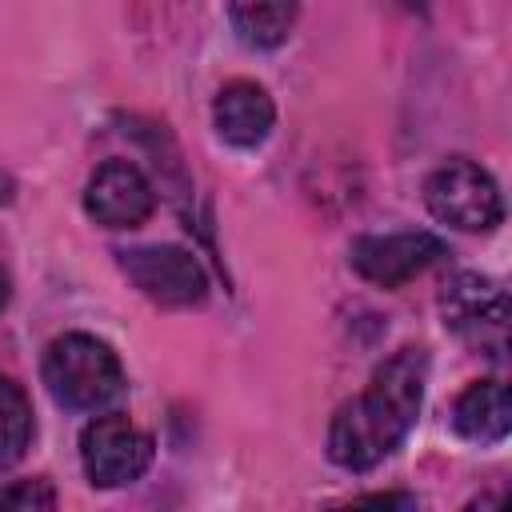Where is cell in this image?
Masks as SVG:
<instances>
[{
    "label": "cell",
    "mask_w": 512,
    "mask_h": 512,
    "mask_svg": "<svg viewBox=\"0 0 512 512\" xmlns=\"http://www.w3.org/2000/svg\"><path fill=\"white\" fill-rule=\"evenodd\" d=\"M428 388V352L408 344L368 376L364 392L344 400L328 420V460L344 472H372L416 428Z\"/></svg>",
    "instance_id": "obj_1"
},
{
    "label": "cell",
    "mask_w": 512,
    "mask_h": 512,
    "mask_svg": "<svg viewBox=\"0 0 512 512\" xmlns=\"http://www.w3.org/2000/svg\"><path fill=\"white\" fill-rule=\"evenodd\" d=\"M40 380L68 412H96L124 392V364L116 348L92 332H64L44 348Z\"/></svg>",
    "instance_id": "obj_2"
},
{
    "label": "cell",
    "mask_w": 512,
    "mask_h": 512,
    "mask_svg": "<svg viewBox=\"0 0 512 512\" xmlns=\"http://www.w3.org/2000/svg\"><path fill=\"white\" fill-rule=\"evenodd\" d=\"M424 208L432 220L456 232H492L504 220V196L488 168L468 156H452L436 164L424 180Z\"/></svg>",
    "instance_id": "obj_3"
},
{
    "label": "cell",
    "mask_w": 512,
    "mask_h": 512,
    "mask_svg": "<svg viewBox=\"0 0 512 512\" xmlns=\"http://www.w3.org/2000/svg\"><path fill=\"white\" fill-rule=\"evenodd\" d=\"M116 264L128 276V284L160 308H200L208 300V272L180 244L120 248Z\"/></svg>",
    "instance_id": "obj_4"
},
{
    "label": "cell",
    "mask_w": 512,
    "mask_h": 512,
    "mask_svg": "<svg viewBox=\"0 0 512 512\" xmlns=\"http://www.w3.org/2000/svg\"><path fill=\"white\" fill-rule=\"evenodd\" d=\"M156 444L128 416H96L80 428V468L92 488L136 484L152 468Z\"/></svg>",
    "instance_id": "obj_5"
},
{
    "label": "cell",
    "mask_w": 512,
    "mask_h": 512,
    "mask_svg": "<svg viewBox=\"0 0 512 512\" xmlns=\"http://www.w3.org/2000/svg\"><path fill=\"white\" fill-rule=\"evenodd\" d=\"M440 316H444V328L452 336L496 356L504 348V336H508L512 304H508V292L492 276L456 272L440 288Z\"/></svg>",
    "instance_id": "obj_6"
},
{
    "label": "cell",
    "mask_w": 512,
    "mask_h": 512,
    "mask_svg": "<svg viewBox=\"0 0 512 512\" xmlns=\"http://www.w3.org/2000/svg\"><path fill=\"white\" fill-rule=\"evenodd\" d=\"M444 256V240L432 232H384L356 236L348 244V268L376 288H404L412 276L432 268Z\"/></svg>",
    "instance_id": "obj_7"
},
{
    "label": "cell",
    "mask_w": 512,
    "mask_h": 512,
    "mask_svg": "<svg viewBox=\"0 0 512 512\" xmlns=\"http://www.w3.org/2000/svg\"><path fill=\"white\" fill-rule=\"evenodd\" d=\"M84 212L100 228H140L156 212V188L132 160H104L84 184Z\"/></svg>",
    "instance_id": "obj_8"
},
{
    "label": "cell",
    "mask_w": 512,
    "mask_h": 512,
    "mask_svg": "<svg viewBox=\"0 0 512 512\" xmlns=\"http://www.w3.org/2000/svg\"><path fill=\"white\" fill-rule=\"evenodd\" d=\"M212 128L228 148L252 152L276 128V104L256 80H228L212 100Z\"/></svg>",
    "instance_id": "obj_9"
},
{
    "label": "cell",
    "mask_w": 512,
    "mask_h": 512,
    "mask_svg": "<svg viewBox=\"0 0 512 512\" xmlns=\"http://www.w3.org/2000/svg\"><path fill=\"white\" fill-rule=\"evenodd\" d=\"M452 428L468 444H500L512 432V396L504 380H472L452 404Z\"/></svg>",
    "instance_id": "obj_10"
},
{
    "label": "cell",
    "mask_w": 512,
    "mask_h": 512,
    "mask_svg": "<svg viewBox=\"0 0 512 512\" xmlns=\"http://www.w3.org/2000/svg\"><path fill=\"white\" fill-rule=\"evenodd\" d=\"M300 20V0H228V24L240 44L268 52L280 48Z\"/></svg>",
    "instance_id": "obj_11"
},
{
    "label": "cell",
    "mask_w": 512,
    "mask_h": 512,
    "mask_svg": "<svg viewBox=\"0 0 512 512\" xmlns=\"http://www.w3.org/2000/svg\"><path fill=\"white\" fill-rule=\"evenodd\" d=\"M32 436H36V416L24 384H16L12 376H0V472L24 460Z\"/></svg>",
    "instance_id": "obj_12"
},
{
    "label": "cell",
    "mask_w": 512,
    "mask_h": 512,
    "mask_svg": "<svg viewBox=\"0 0 512 512\" xmlns=\"http://www.w3.org/2000/svg\"><path fill=\"white\" fill-rule=\"evenodd\" d=\"M0 508L48 512V508H56V488H52L44 476H32V480H12L8 488H0Z\"/></svg>",
    "instance_id": "obj_13"
},
{
    "label": "cell",
    "mask_w": 512,
    "mask_h": 512,
    "mask_svg": "<svg viewBox=\"0 0 512 512\" xmlns=\"http://www.w3.org/2000/svg\"><path fill=\"white\" fill-rule=\"evenodd\" d=\"M356 504H396V508H416V496H408V492H376V496H360Z\"/></svg>",
    "instance_id": "obj_14"
},
{
    "label": "cell",
    "mask_w": 512,
    "mask_h": 512,
    "mask_svg": "<svg viewBox=\"0 0 512 512\" xmlns=\"http://www.w3.org/2000/svg\"><path fill=\"white\" fill-rule=\"evenodd\" d=\"M8 296H12V284H8V272L0 268V312H4V304H8Z\"/></svg>",
    "instance_id": "obj_15"
}]
</instances>
